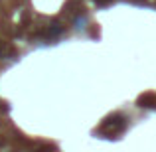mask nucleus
<instances>
[{"label":"nucleus","instance_id":"2","mask_svg":"<svg viewBox=\"0 0 156 152\" xmlns=\"http://www.w3.org/2000/svg\"><path fill=\"white\" fill-rule=\"evenodd\" d=\"M0 130H2V121H0Z\"/></svg>","mask_w":156,"mask_h":152},{"label":"nucleus","instance_id":"1","mask_svg":"<svg viewBox=\"0 0 156 152\" xmlns=\"http://www.w3.org/2000/svg\"><path fill=\"white\" fill-rule=\"evenodd\" d=\"M2 57H4V50H2V48H0V59H2Z\"/></svg>","mask_w":156,"mask_h":152}]
</instances>
